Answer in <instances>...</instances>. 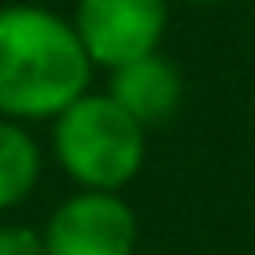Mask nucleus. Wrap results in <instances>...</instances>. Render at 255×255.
<instances>
[{
	"mask_svg": "<svg viewBox=\"0 0 255 255\" xmlns=\"http://www.w3.org/2000/svg\"><path fill=\"white\" fill-rule=\"evenodd\" d=\"M44 255H131L139 223L120 191H76L40 227Z\"/></svg>",
	"mask_w": 255,
	"mask_h": 255,
	"instance_id": "20e7f679",
	"label": "nucleus"
},
{
	"mask_svg": "<svg viewBox=\"0 0 255 255\" xmlns=\"http://www.w3.org/2000/svg\"><path fill=\"white\" fill-rule=\"evenodd\" d=\"M147 155V128H139L108 92H84L52 120V159L80 191L128 187Z\"/></svg>",
	"mask_w": 255,
	"mask_h": 255,
	"instance_id": "f03ea898",
	"label": "nucleus"
},
{
	"mask_svg": "<svg viewBox=\"0 0 255 255\" xmlns=\"http://www.w3.org/2000/svg\"><path fill=\"white\" fill-rule=\"evenodd\" d=\"M44 171V147L28 131V124L0 120V215L20 207Z\"/></svg>",
	"mask_w": 255,
	"mask_h": 255,
	"instance_id": "423d86ee",
	"label": "nucleus"
},
{
	"mask_svg": "<svg viewBox=\"0 0 255 255\" xmlns=\"http://www.w3.org/2000/svg\"><path fill=\"white\" fill-rule=\"evenodd\" d=\"M20 4H44V8H52L56 0H20Z\"/></svg>",
	"mask_w": 255,
	"mask_h": 255,
	"instance_id": "6e6552de",
	"label": "nucleus"
},
{
	"mask_svg": "<svg viewBox=\"0 0 255 255\" xmlns=\"http://www.w3.org/2000/svg\"><path fill=\"white\" fill-rule=\"evenodd\" d=\"M171 0H76L72 28L92 68H120L159 52L167 36Z\"/></svg>",
	"mask_w": 255,
	"mask_h": 255,
	"instance_id": "7ed1b4c3",
	"label": "nucleus"
},
{
	"mask_svg": "<svg viewBox=\"0 0 255 255\" xmlns=\"http://www.w3.org/2000/svg\"><path fill=\"white\" fill-rule=\"evenodd\" d=\"M92 72L68 16L44 4H0V120L52 124L92 92Z\"/></svg>",
	"mask_w": 255,
	"mask_h": 255,
	"instance_id": "f257e3e1",
	"label": "nucleus"
},
{
	"mask_svg": "<svg viewBox=\"0 0 255 255\" xmlns=\"http://www.w3.org/2000/svg\"><path fill=\"white\" fill-rule=\"evenodd\" d=\"M175 4H219V0H175Z\"/></svg>",
	"mask_w": 255,
	"mask_h": 255,
	"instance_id": "1a4fd4ad",
	"label": "nucleus"
},
{
	"mask_svg": "<svg viewBox=\"0 0 255 255\" xmlns=\"http://www.w3.org/2000/svg\"><path fill=\"white\" fill-rule=\"evenodd\" d=\"M0 255H44V239L36 227L0 223Z\"/></svg>",
	"mask_w": 255,
	"mask_h": 255,
	"instance_id": "0eeeda50",
	"label": "nucleus"
},
{
	"mask_svg": "<svg viewBox=\"0 0 255 255\" xmlns=\"http://www.w3.org/2000/svg\"><path fill=\"white\" fill-rule=\"evenodd\" d=\"M108 96L139 128H155V124H167L179 112V104H183V76H179V68L163 52H151V56H139L131 64L112 68L108 72Z\"/></svg>",
	"mask_w": 255,
	"mask_h": 255,
	"instance_id": "39448f33",
	"label": "nucleus"
}]
</instances>
